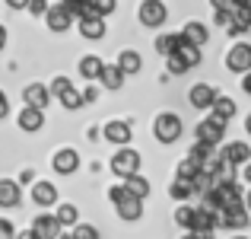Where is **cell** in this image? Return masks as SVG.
<instances>
[{"label":"cell","mask_w":251,"mask_h":239,"mask_svg":"<svg viewBox=\"0 0 251 239\" xmlns=\"http://www.w3.org/2000/svg\"><path fill=\"white\" fill-rule=\"evenodd\" d=\"M169 58H175V61L181 64V67H184V74H188L191 67H197V64L203 61V58H201V48H194V45H188L184 38H181V45L175 48V55H169Z\"/></svg>","instance_id":"obj_13"},{"label":"cell","mask_w":251,"mask_h":239,"mask_svg":"<svg viewBox=\"0 0 251 239\" xmlns=\"http://www.w3.org/2000/svg\"><path fill=\"white\" fill-rule=\"evenodd\" d=\"M115 67L121 70L124 77H127V74H140V67H143V58L137 55V51H130V48H127V51H121V55H118Z\"/></svg>","instance_id":"obj_20"},{"label":"cell","mask_w":251,"mask_h":239,"mask_svg":"<svg viewBox=\"0 0 251 239\" xmlns=\"http://www.w3.org/2000/svg\"><path fill=\"white\" fill-rule=\"evenodd\" d=\"M83 38H105V19H80Z\"/></svg>","instance_id":"obj_27"},{"label":"cell","mask_w":251,"mask_h":239,"mask_svg":"<svg viewBox=\"0 0 251 239\" xmlns=\"http://www.w3.org/2000/svg\"><path fill=\"white\" fill-rule=\"evenodd\" d=\"M80 99H83V102H96V99H99V90H96V86H86V90L80 92Z\"/></svg>","instance_id":"obj_39"},{"label":"cell","mask_w":251,"mask_h":239,"mask_svg":"<svg viewBox=\"0 0 251 239\" xmlns=\"http://www.w3.org/2000/svg\"><path fill=\"white\" fill-rule=\"evenodd\" d=\"M0 239H16V227L10 220H0Z\"/></svg>","instance_id":"obj_37"},{"label":"cell","mask_w":251,"mask_h":239,"mask_svg":"<svg viewBox=\"0 0 251 239\" xmlns=\"http://www.w3.org/2000/svg\"><path fill=\"white\" fill-rule=\"evenodd\" d=\"M111 172L121 179L140 176V153L134 147H118V153L111 156Z\"/></svg>","instance_id":"obj_1"},{"label":"cell","mask_w":251,"mask_h":239,"mask_svg":"<svg viewBox=\"0 0 251 239\" xmlns=\"http://www.w3.org/2000/svg\"><path fill=\"white\" fill-rule=\"evenodd\" d=\"M235 239H245V236H235Z\"/></svg>","instance_id":"obj_50"},{"label":"cell","mask_w":251,"mask_h":239,"mask_svg":"<svg viewBox=\"0 0 251 239\" xmlns=\"http://www.w3.org/2000/svg\"><path fill=\"white\" fill-rule=\"evenodd\" d=\"M220 159H223V163H229L232 169H235V166H248V163H251V147H248V144H242V141L226 144Z\"/></svg>","instance_id":"obj_8"},{"label":"cell","mask_w":251,"mask_h":239,"mask_svg":"<svg viewBox=\"0 0 251 239\" xmlns=\"http://www.w3.org/2000/svg\"><path fill=\"white\" fill-rule=\"evenodd\" d=\"M32 233L38 239H57L61 236V227H57L54 214H38L35 220H32Z\"/></svg>","instance_id":"obj_12"},{"label":"cell","mask_w":251,"mask_h":239,"mask_svg":"<svg viewBox=\"0 0 251 239\" xmlns=\"http://www.w3.org/2000/svg\"><path fill=\"white\" fill-rule=\"evenodd\" d=\"M181 239H201V236H194V233H188V236H181Z\"/></svg>","instance_id":"obj_48"},{"label":"cell","mask_w":251,"mask_h":239,"mask_svg":"<svg viewBox=\"0 0 251 239\" xmlns=\"http://www.w3.org/2000/svg\"><path fill=\"white\" fill-rule=\"evenodd\" d=\"M102 58H96V55H86L83 61H80V74L86 77V80H99V74H102Z\"/></svg>","instance_id":"obj_28"},{"label":"cell","mask_w":251,"mask_h":239,"mask_svg":"<svg viewBox=\"0 0 251 239\" xmlns=\"http://www.w3.org/2000/svg\"><path fill=\"white\" fill-rule=\"evenodd\" d=\"M3 45H6V26H0V51H3Z\"/></svg>","instance_id":"obj_44"},{"label":"cell","mask_w":251,"mask_h":239,"mask_svg":"<svg viewBox=\"0 0 251 239\" xmlns=\"http://www.w3.org/2000/svg\"><path fill=\"white\" fill-rule=\"evenodd\" d=\"M51 166H54V172H61V176H70V172H76V166H80V153H76L74 147H64V150L54 153Z\"/></svg>","instance_id":"obj_10"},{"label":"cell","mask_w":251,"mask_h":239,"mask_svg":"<svg viewBox=\"0 0 251 239\" xmlns=\"http://www.w3.org/2000/svg\"><path fill=\"white\" fill-rule=\"evenodd\" d=\"M16 204H23L19 182H13V179H0V208H16Z\"/></svg>","instance_id":"obj_16"},{"label":"cell","mask_w":251,"mask_h":239,"mask_svg":"<svg viewBox=\"0 0 251 239\" xmlns=\"http://www.w3.org/2000/svg\"><path fill=\"white\" fill-rule=\"evenodd\" d=\"M99 80H102V86H108V90H121V86H124V74L115 67V64H105L102 74H99Z\"/></svg>","instance_id":"obj_25"},{"label":"cell","mask_w":251,"mask_h":239,"mask_svg":"<svg viewBox=\"0 0 251 239\" xmlns=\"http://www.w3.org/2000/svg\"><path fill=\"white\" fill-rule=\"evenodd\" d=\"M223 137H226V124L216 121V118H203V121L197 124V144H203V147L213 150Z\"/></svg>","instance_id":"obj_5"},{"label":"cell","mask_w":251,"mask_h":239,"mask_svg":"<svg viewBox=\"0 0 251 239\" xmlns=\"http://www.w3.org/2000/svg\"><path fill=\"white\" fill-rule=\"evenodd\" d=\"M70 239H99V230L89 227V223H76L74 233H70Z\"/></svg>","instance_id":"obj_35"},{"label":"cell","mask_w":251,"mask_h":239,"mask_svg":"<svg viewBox=\"0 0 251 239\" xmlns=\"http://www.w3.org/2000/svg\"><path fill=\"white\" fill-rule=\"evenodd\" d=\"M178 35H181L188 45H194V48H203V45H207V38H210V32H207V26H203V23L191 19V23L184 26L181 32H178Z\"/></svg>","instance_id":"obj_15"},{"label":"cell","mask_w":251,"mask_h":239,"mask_svg":"<svg viewBox=\"0 0 251 239\" xmlns=\"http://www.w3.org/2000/svg\"><path fill=\"white\" fill-rule=\"evenodd\" d=\"M178 45H181V35H178V32H166V35H156V51H159L162 58L175 55Z\"/></svg>","instance_id":"obj_24"},{"label":"cell","mask_w":251,"mask_h":239,"mask_svg":"<svg viewBox=\"0 0 251 239\" xmlns=\"http://www.w3.org/2000/svg\"><path fill=\"white\" fill-rule=\"evenodd\" d=\"M226 67L232 70V74H251V45L248 42H235L232 48H229L226 55Z\"/></svg>","instance_id":"obj_3"},{"label":"cell","mask_w":251,"mask_h":239,"mask_svg":"<svg viewBox=\"0 0 251 239\" xmlns=\"http://www.w3.org/2000/svg\"><path fill=\"white\" fill-rule=\"evenodd\" d=\"M70 86H74V83H70L67 77H54V83H51V90H48V92H54V96H61L64 90H70Z\"/></svg>","instance_id":"obj_36"},{"label":"cell","mask_w":251,"mask_h":239,"mask_svg":"<svg viewBox=\"0 0 251 239\" xmlns=\"http://www.w3.org/2000/svg\"><path fill=\"white\" fill-rule=\"evenodd\" d=\"M210 156H213V150H210V147H203V144H194V147L188 150V159H191V163L197 166V169H201V166L207 163Z\"/></svg>","instance_id":"obj_32"},{"label":"cell","mask_w":251,"mask_h":239,"mask_svg":"<svg viewBox=\"0 0 251 239\" xmlns=\"http://www.w3.org/2000/svg\"><path fill=\"white\" fill-rule=\"evenodd\" d=\"M32 201H35L38 208H51V204H57V188L51 182H35V188H32Z\"/></svg>","instance_id":"obj_19"},{"label":"cell","mask_w":251,"mask_h":239,"mask_svg":"<svg viewBox=\"0 0 251 239\" xmlns=\"http://www.w3.org/2000/svg\"><path fill=\"white\" fill-rule=\"evenodd\" d=\"M248 210L245 208H229V210H216V227L226 230H245L248 227Z\"/></svg>","instance_id":"obj_7"},{"label":"cell","mask_w":251,"mask_h":239,"mask_svg":"<svg viewBox=\"0 0 251 239\" xmlns=\"http://www.w3.org/2000/svg\"><path fill=\"white\" fill-rule=\"evenodd\" d=\"M242 92H248V96H251V74L242 77Z\"/></svg>","instance_id":"obj_42"},{"label":"cell","mask_w":251,"mask_h":239,"mask_svg":"<svg viewBox=\"0 0 251 239\" xmlns=\"http://www.w3.org/2000/svg\"><path fill=\"white\" fill-rule=\"evenodd\" d=\"M242 169H245V179L251 182V163H248V166H242Z\"/></svg>","instance_id":"obj_46"},{"label":"cell","mask_w":251,"mask_h":239,"mask_svg":"<svg viewBox=\"0 0 251 239\" xmlns=\"http://www.w3.org/2000/svg\"><path fill=\"white\" fill-rule=\"evenodd\" d=\"M57 239H70V233H61V236H57Z\"/></svg>","instance_id":"obj_49"},{"label":"cell","mask_w":251,"mask_h":239,"mask_svg":"<svg viewBox=\"0 0 251 239\" xmlns=\"http://www.w3.org/2000/svg\"><path fill=\"white\" fill-rule=\"evenodd\" d=\"M6 112H10V102H6V92H3V90H0V118H3V115H6Z\"/></svg>","instance_id":"obj_41"},{"label":"cell","mask_w":251,"mask_h":239,"mask_svg":"<svg viewBox=\"0 0 251 239\" xmlns=\"http://www.w3.org/2000/svg\"><path fill=\"white\" fill-rule=\"evenodd\" d=\"M45 19H48V29H51V32H67V29H70V23H74V19L67 16V10H64L61 3H57V6H48Z\"/></svg>","instance_id":"obj_18"},{"label":"cell","mask_w":251,"mask_h":239,"mask_svg":"<svg viewBox=\"0 0 251 239\" xmlns=\"http://www.w3.org/2000/svg\"><path fill=\"white\" fill-rule=\"evenodd\" d=\"M121 188H124V195H127V198H137V201H143V198L150 195V182H147L143 176H130V179H124Z\"/></svg>","instance_id":"obj_21"},{"label":"cell","mask_w":251,"mask_h":239,"mask_svg":"<svg viewBox=\"0 0 251 239\" xmlns=\"http://www.w3.org/2000/svg\"><path fill=\"white\" fill-rule=\"evenodd\" d=\"M16 239H38V236H35V233H32V230H23V233H19Z\"/></svg>","instance_id":"obj_43"},{"label":"cell","mask_w":251,"mask_h":239,"mask_svg":"<svg viewBox=\"0 0 251 239\" xmlns=\"http://www.w3.org/2000/svg\"><path fill=\"white\" fill-rule=\"evenodd\" d=\"M216 96H220V92H216L210 83H197V86H191V92H188V99H191L194 109H210Z\"/></svg>","instance_id":"obj_14"},{"label":"cell","mask_w":251,"mask_h":239,"mask_svg":"<svg viewBox=\"0 0 251 239\" xmlns=\"http://www.w3.org/2000/svg\"><path fill=\"white\" fill-rule=\"evenodd\" d=\"M194 214H197V208H188V204H181V208L175 210V223L178 227H184L191 233V227H194Z\"/></svg>","instance_id":"obj_31"},{"label":"cell","mask_w":251,"mask_h":239,"mask_svg":"<svg viewBox=\"0 0 251 239\" xmlns=\"http://www.w3.org/2000/svg\"><path fill=\"white\" fill-rule=\"evenodd\" d=\"M99 134H102L105 141L118 144V147H127V144H130V124L127 121H108Z\"/></svg>","instance_id":"obj_11"},{"label":"cell","mask_w":251,"mask_h":239,"mask_svg":"<svg viewBox=\"0 0 251 239\" xmlns=\"http://www.w3.org/2000/svg\"><path fill=\"white\" fill-rule=\"evenodd\" d=\"M57 227H76V220H80V210H76V204H61L54 214Z\"/></svg>","instance_id":"obj_26"},{"label":"cell","mask_w":251,"mask_h":239,"mask_svg":"<svg viewBox=\"0 0 251 239\" xmlns=\"http://www.w3.org/2000/svg\"><path fill=\"white\" fill-rule=\"evenodd\" d=\"M108 198H111V204H121L127 195H124V188H121V185H111V188H108Z\"/></svg>","instance_id":"obj_38"},{"label":"cell","mask_w":251,"mask_h":239,"mask_svg":"<svg viewBox=\"0 0 251 239\" xmlns=\"http://www.w3.org/2000/svg\"><path fill=\"white\" fill-rule=\"evenodd\" d=\"M45 124V112H35V109H23L19 112V128L29 131V134H35V131H42Z\"/></svg>","instance_id":"obj_23"},{"label":"cell","mask_w":251,"mask_h":239,"mask_svg":"<svg viewBox=\"0 0 251 239\" xmlns=\"http://www.w3.org/2000/svg\"><path fill=\"white\" fill-rule=\"evenodd\" d=\"M213 19H216V26H232V13H235V3H213Z\"/></svg>","instance_id":"obj_29"},{"label":"cell","mask_w":251,"mask_h":239,"mask_svg":"<svg viewBox=\"0 0 251 239\" xmlns=\"http://www.w3.org/2000/svg\"><path fill=\"white\" fill-rule=\"evenodd\" d=\"M23 99H25V109L45 112V109H48V102H51V92H48V86H42V83H29L23 90Z\"/></svg>","instance_id":"obj_6"},{"label":"cell","mask_w":251,"mask_h":239,"mask_svg":"<svg viewBox=\"0 0 251 239\" xmlns=\"http://www.w3.org/2000/svg\"><path fill=\"white\" fill-rule=\"evenodd\" d=\"M213 230H216V214H213V210H207V208H197L191 233L201 236V239H210V236H213Z\"/></svg>","instance_id":"obj_9"},{"label":"cell","mask_w":251,"mask_h":239,"mask_svg":"<svg viewBox=\"0 0 251 239\" xmlns=\"http://www.w3.org/2000/svg\"><path fill=\"white\" fill-rule=\"evenodd\" d=\"M153 134H156L159 144H175L178 137H181V118H178L175 112H162L153 124Z\"/></svg>","instance_id":"obj_2"},{"label":"cell","mask_w":251,"mask_h":239,"mask_svg":"<svg viewBox=\"0 0 251 239\" xmlns=\"http://www.w3.org/2000/svg\"><path fill=\"white\" fill-rule=\"evenodd\" d=\"M242 204H245V210H248V217H251V191H248V198H245Z\"/></svg>","instance_id":"obj_45"},{"label":"cell","mask_w":251,"mask_h":239,"mask_svg":"<svg viewBox=\"0 0 251 239\" xmlns=\"http://www.w3.org/2000/svg\"><path fill=\"white\" fill-rule=\"evenodd\" d=\"M115 208H118V217L127 220V223L140 220V214H143V201H137V198H124V201L115 204Z\"/></svg>","instance_id":"obj_22"},{"label":"cell","mask_w":251,"mask_h":239,"mask_svg":"<svg viewBox=\"0 0 251 239\" xmlns=\"http://www.w3.org/2000/svg\"><path fill=\"white\" fill-rule=\"evenodd\" d=\"M197 172H201V169H197L191 159H181V163H178V182H194Z\"/></svg>","instance_id":"obj_34"},{"label":"cell","mask_w":251,"mask_h":239,"mask_svg":"<svg viewBox=\"0 0 251 239\" xmlns=\"http://www.w3.org/2000/svg\"><path fill=\"white\" fill-rule=\"evenodd\" d=\"M32 13H48V3H42V0H32V3H25Z\"/></svg>","instance_id":"obj_40"},{"label":"cell","mask_w":251,"mask_h":239,"mask_svg":"<svg viewBox=\"0 0 251 239\" xmlns=\"http://www.w3.org/2000/svg\"><path fill=\"white\" fill-rule=\"evenodd\" d=\"M210 112H213L210 118H216V121L229 124V118L235 115V99H232V96H216L213 105H210Z\"/></svg>","instance_id":"obj_17"},{"label":"cell","mask_w":251,"mask_h":239,"mask_svg":"<svg viewBox=\"0 0 251 239\" xmlns=\"http://www.w3.org/2000/svg\"><path fill=\"white\" fill-rule=\"evenodd\" d=\"M57 99H61V105H64L67 112H76V109L83 105V99H80V90H76V86H70V90H64V92H61Z\"/></svg>","instance_id":"obj_30"},{"label":"cell","mask_w":251,"mask_h":239,"mask_svg":"<svg viewBox=\"0 0 251 239\" xmlns=\"http://www.w3.org/2000/svg\"><path fill=\"white\" fill-rule=\"evenodd\" d=\"M166 19H169V6L162 0H143L140 3V23L147 29H159Z\"/></svg>","instance_id":"obj_4"},{"label":"cell","mask_w":251,"mask_h":239,"mask_svg":"<svg viewBox=\"0 0 251 239\" xmlns=\"http://www.w3.org/2000/svg\"><path fill=\"white\" fill-rule=\"evenodd\" d=\"M245 131H248V134H251V115H248V121H245Z\"/></svg>","instance_id":"obj_47"},{"label":"cell","mask_w":251,"mask_h":239,"mask_svg":"<svg viewBox=\"0 0 251 239\" xmlns=\"http://www.w3.org/2000/svg\"><path fill=\"white\" fill-rule=\"evenodd\" d=\"M169 195L175 198V201H188L194 191H191V182H178V179H175V182H172V188H169Z\"/></svg>","instance_id":"obj_33"}]
</instances>
